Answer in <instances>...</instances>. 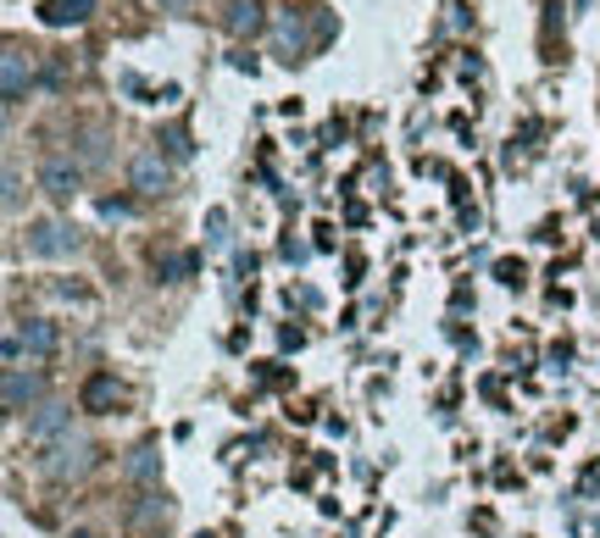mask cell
<instances>
[{
	"label": "cell",
	"mask_w": 600,
	"mask_h": 538,
	"mask_svg": "<svg viewBox=\"0 0 600 538\" xmlns=\"http://www.w3.org/2000/svg\"><path fill=\"white\" fill-rule=\"evenodd\" d=\"M73 251H78V228L73 222H56V217L28 222V256L56 261V256H73Z\"/></svg>",
	"instance_id": "1"
},
{
	"label": "cell",
	"mask_w": 600,
	"mask_h": 538,
	"mask_svg": "<svg viewBox=\"0 0 600 538\" xmlns=\"http://www.w3.org/2000/svg\"><path fill=\"white\" fill-rule=\"evenodd\" d=\"M89 466H95V445L89 438H62V445L44 456V472H51L56 483H67V477H84Z\"/></svg>",
	"instance_id": "2"
},
{
	"label": "cell",
	"mask_w": 600,
	"mask_h": 538,
	"mask_svg": "<svg viewBox=\"0 0 600 538\" xmlns=\"http://www.w3.org/2000/svg\"><path fill=\"white\" fill-rule=\"evenodd\" d=\"M39 189L51 194V201H73V194L84 189V167L73 156H51V162L39 167Z\"/></svg>",
	"instance_id": "3"
},
{
	"label": "cell",
	"mask_w": 600,
	"mask_h": 538,
	"mask_svg": "<svg viewBox=\"0 0 600 538\" xmlns=\"http://www.w3.org/2000/svg\"><path fill=\"white\" fill-rule=\"evenodd\" d=\"M39 395H44V377H39V372H23V367L7 372V388H0V400H7V417H23L28 406H39Z\"/></svg>",
	"instance_id": "4"
},
{
	"label": "cell",
	"mask_w": 600,
	"mask_h": 538,
	"mask_svg": "<svg viewBox=\"0 0 600 538\" xmlns=\"http://www.w3.org/2000/svg\"><path fill=\"white\" fill-rule=\"evenodd\" d=\"M28 84H34V56L7 44V56H0V89H7V101H23Z\"/></svg>",
	"instance_id": "5"
},
{
	"label": "cell",
	"mask_w": 600,
	"mask_h": 538,
	"mask_svg": "<svg viewBox=\"0 0 600 538\" xmlns=\"http://www.w3.org/2000/svg\"><path fill=\"white\" fill-rule=\"evenodd\" d=\"M95 17V0H39V23L44 28H73Z\"/></svg>",
	"instance_id": "6"
},
{
	"label": "cell",
	"mask_w": 600,
	"mask_h": 538,
	"mask_svg": "<svg viewBox=\"0 0 600 538\" xmlns=\"http://www.w3.org/2000/svg\"><path fill=\"white\" fill-rule=\"evenodd\" d=\"M128 183H133V194H162V189H167V162H162L156 151L133 156V167H128Z\"/></svg>",
	"instance_id": "7"
},
{
	"label": "cell",
	"mask_w": 600,
	"mask_h": 538,
	"mask_svg": "<svg viewBox=\"0 0 600 538\" xmlns=\"http://www.w3.org/2000/svg\"><path fill=\"white\" fill-rule=\"evenodd\" d=\"M117 400H123V388H117V377H112V372H95V377L84 383V395H78V406H84V411H112Z\"/></svg>",
	"instance_id": "8"
},
{
	"label": "cell",
	"mask_w": 600,
	"mask_h": 538,
	"mask_svg": "<svg viewBox=\"0 0 600 538\" xmlns=\"http://www.w3.org/2000/svg\"><path fill=\"white\" fill-rule=\"evenodd\" d=\"M261 23H267V17H261V0H228V7H222V28L240 34V39L256 34Z\"/></svg>",
	"instance_id": "9"
},
{
	"label": "cell",
	"mask_w": 600,
	"mask_h": 538,
	"mask_svg": "<svg viewBox=\"0 0 600 538\" xmlns=\"http://www.w3.org/2000/svg\"><path fill=\"white\" fill-rule=\"evenodd\" d=\"M23 350L28 356H51L56 345H62V333H56V322H44V317H34V322H23Z\"/></svg>",
	"instance_id": "10"
},
{
	"label": "cell",
	"mask_w": 600,
	"mask_h": 538,
	"mask_svg": "<svg viewBox=\"0 0 600 538\" xmlns=\"http://www.w3.org/2000/svg\"><path fill=\"white\" fill-rule=\"evenodd\" d=\"M279 51H284V62H301V56H306V17H301V12H284V17H279Z\"/></svg>",
	"instance_id": "11"
},
{
	"label": "cell",
	"mask_w": 600,
	"mask_h": 538,
	"mask_svg": "<svg viewBox=\"0 0 600 538\" xmlns=\"http://www.w3.org/2000/svg\"><path fill=\"white\" fill-rule=\"evenodd\" d=\"M67 417H73L67 406H39V411H34V422H28V438H34V445H44V438H56V433L67 427Z\"/></svg>",
	"instance_id": "12"
},
{
	"label": "cell",
	"mask_w": 600,
	"mask_h": 538,
	"mask_svg": "<svg viewBox=\"0 0 600 538\" xmlns=\"http://www.w3.org/2000/svg\"><path fill=\"white\" fill-rule=\"evenodd\" d=\"M123 472H128V483H151V477L162 472V456H156V445H140V450L128 456V466H123Z\"/></svg>",
	"instance_id": "13"
},
{
	"label": "cell",
	"mask_w": 600,
	"mask_h": 538,
	"mask_svg": "<svg viewBox=\"0 0 600 538\" xmlns=\"http://www.w3.org/2000/svg\"><path fill=\"white\" fill-rule=\"evenodd\" d=\"M156 272H162V283H178V278L195 272V256L190 251H167V256H156Z\"/></svg>",
	"instance_id": "14"
},
{
	"label": "cell",
	"mask_w": 600,
	"mask_h": 538,
	"mask_svg": "<svg viewBox=\"0 0 600 538\" xmlns=\"http://www.w3.org/2000/svg\"><path fill=\"white\" fill-rule=\"evenodd\" d=\"M162 144H167V156H173V162H190V156H195L190 128H167V133H162Z\"/></svg>",
	"instance_id": "15"
},
{
	"label": "cell",
	"mask_w": 600,
	"mask_h": 538,
	"mask_svg": "<svg viewBox=\"0 0 600 538\" xmlns=\"http://www.w3.org/2000/svg\"><path fill=\"white\" fill-rule=\"evenodd\" d=\"M206 244H212V251H228V212L222 206L206 212Z\"/></svg>",
	"instance_id": "16"
},
{
	"label": "cell",
	"mask_w": 600,
	"mask_h": 538,
	"mask_svg": "<svg viewBox=\"0 0 600 538\" xmlns=\"http://www.w3.org/2000/svg\"><path fill=\"white\" fill-rule=\"evenodd\" d=\"M101 217H133V201H117L112 194V201H101Z\"/></svg>",
	"instance_id": "17"
},
{
	"label": "cell",
	"mask_w": 600,
	"mask_h": 538,
	"mask_svg": "<svg viewBox=\"0 0 600 538\" xmlns=\"http://www.w3.org/2000/svg\"><path fill=\"white\" fill-rule=\"evenodd\" d=\"M17 194H23V178H17V172H12V167H7V212H12V206H17Z\"/></svg>",
	"instance_id": "18"
},
{
	"label": "cell",
	"mask_w": 600,
	"mask_h": 538,
	"mask_svg": "<svg viewBox=\"0 0 600 538\" xmlns=\"http://www.w3.org/2000/svg\"><path fill=\"white\" fill-rule=\"evenodd\" d=\"M162 7H167V12H183V7H190V0H162Z\"/></svg>",
	"instance_id": "19"
}]
</instances>
